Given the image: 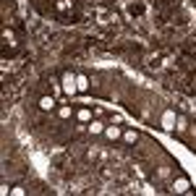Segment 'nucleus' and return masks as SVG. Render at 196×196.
<instances>
[{
	"label": "nucleus",
	"instance_id": "nucleus-3",
	"mask_svg": "<svg viewBox=\"0 0 196 196\" xmlns=\"http://www.w3.org/2000/svg\"><path fill=\"white\" fill-rule=\"evenodd\" d=\"M63 78H65V89H68V91H71V89H73V84H71V81H73V78H71V76H68V73H65V76H63Z\"/></svg>",
	"mask_w": 196,
	"mask_h": 196
},
{
	"label": "nucleus",
	"instance_id": "nucleus-1",
	"mask_svg": "<svg viewBox=\"0 0 196 196\" xmlns=\"http://www.w3.org/2000/svg\"><path fill=\"white\" fill-rule=\"evenodd\" d=\"M39 107H42V110H52V107H55L52 97H42V99H39Z\"/></svg>",
	"mask_w": 196,
	"mask_h": 196
},
{
	"label": "nucleus",
	"instance_id": "nucleus-4",
	"mask_svg": "<svg viewBox=\"0 0 196 196\" xmlns=\"http://www.w3.org/2000/svg\"><path fill=\"white\" fill-rule=\"evenodd\" d=\"M118 133H120V131H118V128H107V136H110V139H115Z\"/></svg>",
	"mask_w": 196,
	"mask_h": 196
},
{
	"label": "nucleus",
	"instance_id": "nucleus-2",
	"mask_svg": "<svg viewBox=\"0 0 196 196\" xmlns=\"http://www.w3.org/2000/svg\"><path fill=\"white\" fill-rule=\"evenodd\" d=\"M175 191H188V181H186V178H181V181H178V186H175Z\"/></svg>",
	"mask_w": 196,
	"mask_h": 196
}]
</instances>
